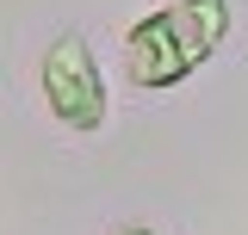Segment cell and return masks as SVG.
Instances as JSON below:
<instances>
[{
    "label": "cell",
    "mask_w": 248,
    "mask_h": 235,
    "mask_svg": "<svg viewBox=\"0 0 248 235\" xmlns=\"http://www.w3.org/2000/svg\"><path fill=\"white\" fill-rule=\"evenodd\" d=\"M230 37V0H168L124 31V68L137 87H180Z\"/></svg>",
    "instance_id": "obj_1"
},
{
    "label": "cell",
    "mask_w": 248,
    "mask_h": 235,
    "mask_svg": "<svg viewBox=\"0 0 248 235\" xmlns=\"http://www.w3.org/2000/svg\"><path fill=\"white\" fill-rule=\"evenodd\" d=\"M37 87H44V105L56 118L62 130H75V136H93L99 124H106V74H99V56H93V44L81 31H62L50 37V50L37 62Z\"/></svg>",
    "instance_id": "obj_2"
},
{
    "label": "cell",
    "mask_w": 248,
    "mask_h": 235,
    "mask_svg": "<svg viewBox=\"0 0 248 235\" xmlns=\"http://www.w3.org/2000/svg\"><path fill=\"white\" fill-rule=\"evenodd\" d=\"M118 235H155V229H143V223H124V229Z\"/></svg>",
    "instance_id": "obj_3"
}]
</instances>
